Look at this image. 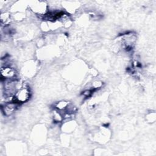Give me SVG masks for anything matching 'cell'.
I'll return each mask as SVG.
<instances>
[{"mask_svg":"<svg viewBox=\"0 0 156 156\" xmlns=\"http://www.w3.org/2000/svg\"><path fill=\"white\" fill-rule=\"evenodd\" d=\"M30 96V92L27 88L20 89L13 98L14 103H23L27 101Z\"/></svg>","mask_w":156,"mask_h":156,"instance_id":"obj_1","label":"cell"},{"mask_svg":"<svg viewBox=\"0 0 156 156\" xmlns=\"http://www.w3.org/2000/svg\"><path fill=\"white\" fill-rule=\"evenodd\" d=\"M15 75V71L9 67H4L1 69V76L5 79H12Z\"/></svg>","mask_w":156,"mask_h":156,"instance_id":"obj_2","label":"cell"}]
</instances>
